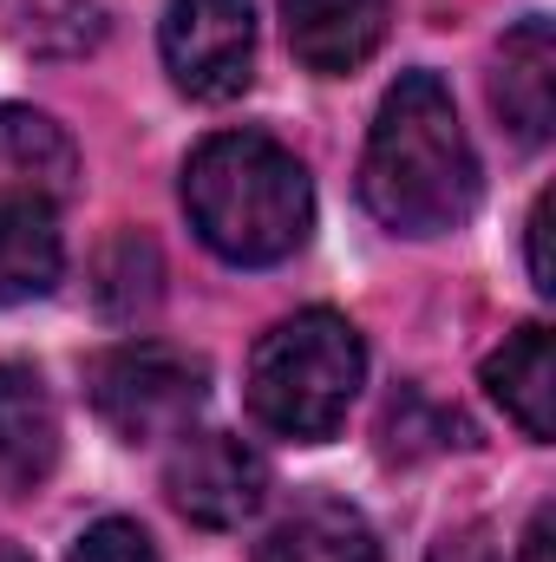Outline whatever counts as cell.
Returning <instances> with one entry per match:
<instances>
[{"instance_id":"cell-15","label":"cell","mask_w":556,"mask_h":562,"mask_svg":"<svg viewBox=\"0 0 556 562\" xmlns=\"http://www.w3.org/2000/svg\"><path fill=\"white\" fill-rule=\"evenodd\" d=\"M73 562H157V550L132 517H99L92 530H79Z\"/></svg>"},{"instance_id":"cell-16","label":"cell","mask_w":556,"mask_h":562,"mask_svg":"<svg viewBox=\"0 0 556 562\" xmlns=\"http://www.w3.org/2000/svg\"><path fill=\"white\" fill-rule=\"evenodd\" d=\"M432 562H504V543L491 524H458L432 543Z\"/></svg>"},{"instance_id":"cell-3","label":"cell","mask_w":556,"mask_h":562,"mask_svg":"<svg viewBox=\"0 0 556 562\" xmlns=\"http://www.w3.org/2000/svg\"><path fill=\"white\" fill-rule=\"evenodd\" d=\"M367 380V340L347 314L308 307L276 321L249 353V413L276 438L321 445L347 425V406Z\"/></svg>"},{"instance_id":"cell-4","label":"cell","mask_w":556,"mask_h":562,"mask_svg":"<svg viewBox=\"0 0 556 562\" xmlns=\"http://www.w3.org/2000/svg\"><path fill=\"white\" fill-rule=\"evenodd\" d=\"M86 393H92V413L125 445H157V438H184L190 419L203 413L210 367L170 340H125L92 360Z\"/></svg>"},{"instance_id":"cell-14","label":"cell","mask_w":556,"mask_h":562,"mask_svg":"<svg viewBox=\"0 0 556 562\" xmlns=\"http://www.w3.org/2000/svg\"><path fill=\"white\" fill-rule=\"evenodd\" d=\"M157 281H164V262L144 236H119L99 262V307L112 321H138L157 307Z\"/></svg>"},{"instance_id":"cell-10","label":"cell","mask_w":556,"mask_h":562,"mask_svg":"<svg viewBox=\"0 0 556 562\" xmlns=\"http://www.w3.org/2000/svg\"><path fill=\"white\" fill-rule=\"evenodd\" d=\"M59 269H66V236L53 203L0 190V307L53 294Z\"/></svg>"},{"instance_id":"cell-18","label":"cell","mask_w":556,"mask_h":562,"mask_svg":"<svg viewBox=\"0 0 556 562\" xmlns=\"http://www.w3.org/2000/svg\"><path fill=\"white\" fill-rule=\"evenodd\" d=\"M524 562H556V510L537 504L531 510V530H524Z\"/></svg>"},{"instance_id":"cell-8","label":"cell","mask_w":556,"mask_h":562,"mask_svg":"<svg viewBox=\"0 0 556 562\" xmlns=\"http://www.w3.org/2000/svg\"><path fill=\"white\" fill-rule=\"evenodd\" d=\"M491 105L518 144H544L556 125V33L544 13L518 20L491 59Z\"/></svg>"},{"instance_id":"cell-11","label":"cell","mask_w":556,"mask_h":562,"mask_svg":"<svg viewBox=\"0 0 556 562\" xmlns=\"http://www.w3.org/2000/svg\"><path fill=\"white\" fill-rule=\"evenodd\" d=\"M485 393L524 425V438L551 445L556 438V360H551V327H518L491 360H485Z\"/></svg>"},{"instance_id":"cell-13","label":"cell","mask_w":556,"mask_h":562,"mask_svg":"<svg viewBox=\"0 0 556 562\" xmlns=\"http://www.w3.org/2000/svg\"><path fill=\"white\" fill-rule=\"evenodd\" d=\"M256 562H380V543L367 530V517L341 497H314L294 517H281Z\"/></svg>"},{"instance_id":"cell-9","label":"cell","mask_w":556,"mask_h":562,"mask_svg":"<svg viewBox=\"0 0 556 562\" xmlns=\"http://www.w3.org/2000/svg\"><path fill=\"white\" fill-rule=\"evenodd\" d=\"M59 464V406L46 380L20 360H0V477L40 484Z\"/></svg>"},{"instance_id":"cell-7","label":"cell","mask_w":556,"mask_h":562,"mask_svg":"<svg viewBox=\"0 0 556 562\" xmlns=\"http://www.w3.org/2000/svg\"><path fill=\"white\" fill-rule=\"evenodd\" d=\"M387 20H393V0H281L288 53L321 79L360 72L380 53Z\"/></svg>"},{"instance_id":"cell-6","label":"cell","mask_w":556,"mask_h":562,"mask_svg":"<svg viewBox=\"0 0 556 562\" xmlns=\"http://www.w3.org/2000/svg\"><path fill=\"white\" fill-rule=\"evenodd\" d=\"M164 491L197 530H243L269 504V464L236 431H184L164 464Z\"/></svg>"},{"instance_id":"cell-2","label":"cell","mask_w":556,"mask_h":562,"mask_svg":"<svg viewBox=\"0 0 556 562\" xmlns=\"http://www.w3.org/2000/svg\"><path fill=\"white\" fill-rule=\"evenodd\" d=\"M184 210L210 256L236 269H276L314 229V183L276 138L216 132L184 164Z\"/></svg>"},{"instance_id":"cell-17","label":"cell","mask_w":556,"mask_h":562,"mask_svg":"<svg viewBox=\"0 0 556 562\" xmlns=\"http://www.w3.org/2000/svg\"><path fill=\"white\" fill-rule=\"evenodd\" d=\"M551 216H556V196L544 190L537 196V210H531V281H537V294H556V269H551Z\"/></svg>"},{"instance_id":"cell-5","label":"cell","mask_w":556,"mask_h":562,"mask_svg":"<svg viewBox=\"0 0 556 562\" xmlns=\"http://www.w3.org/2000/svg\"><path fill=\"white\" fill-rule=\"evenodd\" d=\"M157 53L184 99L223 105L256 79V13L249 0H170L157 26Z\"/></svg>"},{"instance_id":"cell-1","label":"cell","mask_w":556,"mask_h":562,"mask_svg":"<svg viewBox=\"0 0 556 562\" xmlns=\"http://www.w3.org/2000/svg\"><path fill=\"white\" fill-rule=\"evenodd\" d=\"M360 203L393 236H445L478 203V157L438 72H400L360 150Z\"/></svg>"},{"instance_id":"cell-19","label":"cell","mask_w":556,"mask_h":562,"mask_svg":"<svg viewBox=\"0 0 556 562\" xmlns=\"http://www.w3.org/2000/svg\"><path fill=\"white\" fill-rule=\"evenodd\" d=\"M0 562H33V557H20V550H13V543H0Z\"/></svg>"},{"instance_id":"cell-12","label":"cell","mask_w":556,"mask_h":562,"mask_svg":"<svg viewBox=\"0 0 556 562\" xmlns=\"http://www.w3.org/2000/svg\"><path fill=\"white\" fill-rule=\"evenodd\" d=\"M73 177H79V150L46 112H20V105L0 112V190L59 203L73 196Z\"/></svg>"}]
</instances>
